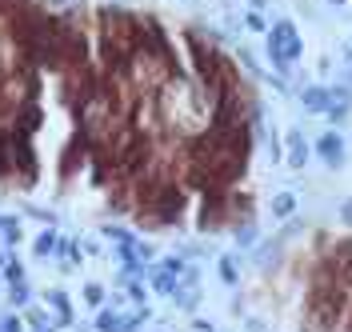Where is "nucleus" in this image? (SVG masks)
Instances as JSON below:
<instances>
[{
    "label": "nucleus",
    "instance_id": "nucleus-1",
    "mask_svg": "<svg viewBox=\"0 0 352 332\" xmlns=\"http://www.w3.org/2000/svg\"><path fill=\"white\" fill-rule=\"evenodd\" d=\"M264 56H268V65L276 68V76H292V65L305 56V41H300V28L280 16V21L268 28V36H264Z\"/></svg>",
    "mask_w": 352,
    "mask_h": 332
},
{
    "label": "nucleus",
    "instance_id": "nucleus-2",
    "mask_svg": "<svg viewBox=\"0 0 352 332\" xmlns=\"http://www.w3.org/2000/svg\"><path fill=\"white\" fill-rule=\"evenodd\" d=\"M312 156L324 164V168H344V160H349V140L340 136V129H324V133L312 140Z\"/></svg>",
    "mask_w": 352,
    "mask_h": 332
},
{
    "label": "nucleus",
    "instance_id": "nucleus-3",
    "mask_svg": "<svg viewBox=\"0 0 352 332\" xmlns=\"http://www.w3.org/2000/svg\"><path fill=\"white\" fill-rule=\"evenodd\" d=\"M148 320V309H136V312H116V309H104L96 312V332H136L140 324Z\"/></svg>",
    "mask_w": 352,
    "mask_h": 332
},
{
    "label": "nucleus",
    "instance_id": "nucleus-4",
    "mask_svg": "<svg viewBox=\"0 0 352 332\" xmlns=\"http://www.w3.org/2000/svg\"><path fill=\"white\" fill-rule=\"evenodd\" d=\"M285 160H288V168H292V173H305L308 160H312V140L305 136L300 124L285 133Z\"/></svg>",
    "mask_w": 352,
    "mask_h": 332
},
{
    "label": "nucleus",
    "instance_id": "nucleus-5",
    "mask_svg": "<svg viewBox=\"0 0 352 332\" xmlns=\"http://www.w3.org/2000/svg\"><path fill=\"white\" fill-rule=\"evenodd\" d=\"M296 100H300V109H305L308 116H324V112L332 109L329 85H305V89L296 92Z\"/></svg>",
    "mask_w": 352,
    "mask_h": 332
},
{
    "label": "nucleus",
    "instance_id": "nucleus-6",
    "mask_svg": "<svg viewBox=\"0 0 352 332\" xmlns=\"http://www.w3.org/2000/svg\"><path fill=\"white\" fill-rule=\"evenodd\" d=\"M44 300H48V309H52V316H56V324L68 329V324H72V305H68L65 288H48V292H44Z\"/></svg>",
    "mask_w": 352,
    "mask_h": 332
},
{
    "label": "nucleus",
    "instance_id": "nucleus-7",
    "mask_svg": "<svg viewBox=\"0 0 352 332\" xmlns=\"http://www.w3.org/2000/svg\"><path fill=\"white\" fill-rule=\"evenodd\" d=\"M296 204H300V200H296V192H276V197H272V204H268V212H272L276 221H292V217H296Z\"/></svg>",
    "mask_w": 352,
    "mask_h": 332
},
{
    "label": "nucleus",
    "instance_id": "nucleus-8",
    "mask_svg": "<svg viewBox=\"0 0 352 332\" xmlns=\"http://www.w3.org/2000/svg\"><path fill=\"white\" fill-rule=\"evenodd\" d=\"M24 324H28L32 332H56V329H60V324H56V316H48V312L32 309V305L24 309Z\"/></svg>",
    "mask_w": 352,
    "mask_h": 332
},
{
    "label": "nucleus",
    "instance_id": "nucleus-9",
    "mask_svg": "<svg viewBox=\"0 0 352 332\" xmlns=\"http://www.w3.org/2000/svg\"><path fill=\"white\" fill-rule=\"evenodd\" d=\"M217 276L224 285H236L241 280V268H236V256H220L217 261Z\"/></svg>",
    "mask_w": 352,
    "mask_h": 332
},
{
    "label": "nucleus",
    "instance_id": "nucleus-10",
    "mask_svg": "<svg viewBox=\"0 0 352 332\" xmlns=\"http://www.w3.org/2000/svg\"><path fill=\"white\" fill-rule=\"evenodd\" d=\"M56 244H60L56 232H41V236L32 241V256H52V252H56Z\"/></svg>",
    "mask_w": 352,
    "mask_h": 332
},
{
    "label": "nucleus",
    "instance_id": "nucleus-11",
    "mask_svg": "<svg viewBox=\"0 0 352 332\" xmlns=\"http://www.w3.org/2000/svg\"><path fill=\"white\" fill-rule=\"evenodd\" d=\"M244 28H248V32H261V36H268V28H272V24H268V16H264V12L248 8V12H244Z\"/></svg>",
    "mask_w": 352,
    "mask_h": 332
},
{
    "label": "nucleus",
    "instance_id": "nucleus-12",
    "mask_svg": "<svg viewBox=\"0 0 352 332\" xmlns=\"http://www.w3.org/2000/svg\"><path fill=\"white\" fill-rule=\"evenodd\" d=\"M352 116V104H332L329 112H324V120H329V129H340L344 120Z\"/></svg>",
    "mask_w": 352,
    "mask_h": 332
},
{
    "label": "nucleus",
    "instance_id": "nucleus-13",
    "mask_svg": "<svg viewBox=\"0 0 352 332\" xmlns=\"http://www.w3.org/2000/svg\"><path fill=\"white\" fill-rule=\"evenodd\" d=\"M104 296H109V292H104V285H96V280H92V285H85V305H88V309H100V305H104Z\"/></svg>",
    "mask_w": 352,
    "mask_h": 332
},
{
    "label": "nucleus",
    "instance_id": "nucleus-14",
    "mask_svg": "<svg viewBox=\"0 0 352 332\" xmlns=\"http://www.w3.org/2000/svg\"><path fill=\"white\" fill-rule=\"evenodd\" d=\"M8 296H12V305H16V309H28V300H32V288H28V280L12 285V288H8Z\"/></svg>",
    "mask_w": 352,
    "mask_h": 332
},
{
    "label": "nucleus",
    "instance_id": "nucleus-15",
    "mask_svg": "<svg viewBox=\"0 0 352 332\" xmlns=\"http://www.w3.org/2000/svg\"><path fill=\"white\" fill-rule=\"evenodd\" d=\"M0 236H4V241H8V244L24 241V236H21V224L12 221V217H0Z\"/></svg>",
    "mask_w": 352,
    "mask_h": 332
},
{
    "label": "nucleus",
    "instance_id": "nucleus-16",
    "mask_svg": "<svg viewBox=\"0 0 352 332\" xmlns=\"http://www.w3.org/2000/svg\"><path fill=\"white\" fill-rule=\"evenodd\" d=\"M252 244H256V228H252V224L236 228V248H252Z\"/></svg>",
    "mask_w": 352,
    "mask_h": 332
},
{
    "label": "nucleus",
    "instance_id": "nucleus-17",
    "mask_svg": "<svg viewBox=\"0 0 352 332\" xmlns=\"http://www.w3.org/2000/svg\"><path fill=\"white\" fill-rule=\"evenodd\" d=\"M4 276H8V285H21L24 280V265L21 261H8V265H4Z\"/></svg>",
    "mask_w": 352,
    "mask_h": 332
},
{
    "label": "nucleus",
    "instance_id": "nucleus-18",
    "mask_svg": "<svg viewBox=\"0 0 352 332\" xmlns=\"http://www.w3.org/2000/svg\"><path fill=\"white\" fill-rule=\"evenodd\" d=\"M0 332H24V320L21 316H4L0 320Z\"/></svg>",
    "mask_w": 352,
    "mask_h": 332
},
{
    "label": "nucleus",
    "instance_id": "nucleus-19",
    "mask_svg": "<svg viewBox=\"0 0 352 332\" xmlns=\"http://www.w3.org/2000/svg\"><path fill=\"white\" fill-rule=\"evenodd\" d=\"M336 212H340V221H344V224H352V200H344V204H340Z\"/></svg>",
    "mask_w": 352,
    "mask_h": 332
},
{
    "label": "nucleus",
    "instance_id": "nucleus-20",
    "mask_svg": "<svg viewBox=\"0 0 352 332\" xmlns=\"http://www.w3.org/2000/svg\"><path fill=\"white\" fill-rule=\"evenodd\" d=\"M8 261H12V256H8V252H4V244H0V265H8Z\"/></svg>",
    "mask_w": 352,
    "mask_h": 332
},
{
    "label": "nucleus",
    "instance_id": "nucleus-21",
    "mask_svg": "<svg viewBox=\"0 0 352 332\" xmlns=\"http://www.w3.org/2000/svg\"><path fill=\"white\" fill-rule=\"evenodd\" d=\"M344 60H352V41H344Z\"/></svg>",
    "mask_w": 352,
    "mask_h": 332
},
{
    "label": "nucleus",
    "instance_id": "nucleus-22",
    "mask_svg": "<svg viewBox=\"0 0 352 332\" xmlns=\"http://www.w3.org/2000/svg\"><path fill=\"white\" fill-rule=\"evenodd\" d=\"M248 4H252V8H256V12H261L264 4H268V0H248Z\"/></svg>",
    "mask_w": 352,
    "mask_h": 332
},
{
    "label": "nucleus",
    "instance_id": "nucleus-23",
    "mask_svg": "<svg viewBox=\"0 0 352 332\" xmlns=\"http://www.w3.org/2000/svg\"><path fill=\"white\" fill-rule=\"evenodd\" d=\"M344 85H349V89H352V65H349V72H344Z\"/></svg>",
    "mask_w": 352,
    "mask_h": 332
},
{
    "label": "nucleus",
    "instance_id": "nucleus-24",
    "mask_svg": "<svg viewBox=\"0 0 352 332\" xmlns=\"http://www.w3.org/2000/svg\"><path fill=\"white\" fill-rule=\"evenodd\" d=\"M332 8H344V4H349V0H329Z\"/></svg>",
    "mask_w": 352,
    "mask_h": 332
}]
</instances>
